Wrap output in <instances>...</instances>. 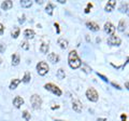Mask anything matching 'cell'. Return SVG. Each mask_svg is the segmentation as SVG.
Listing matches in <instances>:
<instances>
[{
	"label": "cell",
	"mask_w": 129,
	"mask_h": 121,
	"mask_svg": "<svg viewBox=\"0 0 129 121\" xmlns=\"http://www.w3.org/2000/svg\"><path fill=\"white\" fill-rule=\"evenodd\" d=\"M68 63H69V66L72 68V69L79 68L81 66V64H82L78 53H76L75 51H71L69 53V56H68Z\"/></svg>",
	"instance_id": "cell-1"
},
{
	"label": "cell",
	"mask_w": 129,
	"mask_h": 121,
	"mask_svg": "<svg viewBox=\"0 0 129 121\" xmlns=\"http://www.w3.org/2000/svg\"><path fill=\"white\" fill-rule=\"evenodd\" d=\"M30 103H31L34 109H39V108L41 107V105H42V98L40 97L39 95L34 94L30 97Z\"/></svg>",
	"instance_id": "cell-2"
},
{
	"label": "cell",
	"mask_w": 129,
	"mask_h": 121,
	"mask_svg": "<svg viewBox=\"0 0 129 121\" xmlns=\"http://www.w3.org/2000/svg\"><path fill=\"white\" fill-rule=\"evenodd\" d=\"M48 69H50V67H48V65L45 62H39L37 64V70H38V74L40 76L46 75L48 72Z\"/></svg>",
	"instance_id": "cell-3"
},
{
	"label": "cell",
	"mask_w": 129,
	"mask_h": 121,
	"mask_svg": "<svg viewBox=\"0 0 129 121\" xmlns=\"http://www.w3.org/2000/svg\"><path fill=\"white\" fill-rule=\"evenodd\" d=\"M44 88H45L46 90H48V91L53 92V93L55 95H57V96L61 95V90H60L57 86H55V84H53V83H46L45 86H44Z\"/></svg>",
	"instance_id": "cell-4"
},
{
	"label": "cell",
	"mask_w": 129,
	"mask_h": 121,
	"mask_svg": "<svg viewBox=\"0 0 129 121\" xmlns=\"http://www.w3.org/2000/svg\"><path fill=\"white\" fill-rule=\"evenodd\" d=\"M86 96H87L88 99L91 100V102H97V100H98V93H97V91L92 88L88 89L86 91Z\"/></svg>",
	"instance_id": "cell-5"
},
{
	"label": "cell",
	"mask_w": 129,
	"mask_h": 121,
	"mask_svg": "<svg viewBox=\"0 0 129 121\" xmlns=\"http://www.w3.org/2000/svg\"><path fill=\"white\" fill-rule=\"evenodd\" d=\"M120 42H122L120 38L117 37V36H115V35H112L111 37L108 39V43L111 44V46H119Z\"/></svg>",
	"instance_id": "cell-6"
},
{
	"label": "cell",
	"mask_w": 129,
	"mask_h": 121,
	"mask_svg": "<svg viewBox=\"0 0 129 121\" xmlns=\"http://www.w3.org/2000/svg\"><path fill=\"white\" fill-rule=\"evenodd\" d=\"M104 31L108 34V35H114V31H115V27L114 25H113L112 23L110 22H107L106 24H104Z\"/></svg>",
	"instance_id": "cell-7"
},
{
	"label": "cell",
	"mask_w": 129,
	"mask_h": 121,
	"mask_svg": "<svg viewBox=\"0 0 129 121\" xmlns=\"http://www.w3.org/2000/svg\"><path fill=\"white\" fill-rule=\"evenodd\" d=\"M72 108H73L74 111L81 112L82 111V103H81L80 100H78V99H74L73 102H72Z\"/></svg>",
	"instance_id": "cell-8"
},
{
	"label": "cell",
	"mask_w": 129,
	"mask_h": 121,
	"mask_svg": "<svg viewBox=\"0 0 129 121\" xmlns=\"http://www.w3.org/2000/svg\"><path fill=\"white\" fill-rule=\"evenodd\" d=\"M86 26L88 29H90L92 31H98L99 30V25L95 22H87L86 23Z\"/></svg>",
	"instance_id": "cell-9"
},
{
	"label": "cell",
	"mask_w": 129,
	"mask_h": 121,
	"mask_svg": "<svg viewBox=\"0 0 129 121\" xmlns=\"http://www.w3.org/2000/svg\"><path fill=\"white\" fill-rule=\"evenodd\" d=\"M24 104V99L21 97V96H16V97L13 99V105L16 108H19Z\"/></svg>",
	"instance_id": "cell-10"
},
{
	"label": "cell",
	"mask_w": 129,
	"mask_h": 121,
	"mask_svg": "<svg viewBox=\"0 0 129 121\" xmlns=\"http://www.w3.org/2000/svg\"><path fill=\"white\" fill-rule=\"evenodd\" d=\"M47 58L50 62L52 63H58V61H59V56L56 54V53H50L47 55Z\"/></svg>",
	"instance_id": "cell-11"
},
{
	"label": "cell",
	"mask_w": 129,
	"mask_h": 121,
	"mask_svg": "<svg viewBox=\"0 0 129 121\" xmlns=\"http://www.w3.org/2000/svg\"><path fill=\"white\" fill-rule=\"evenodd\" d=\"M58 44L60 46V48H61V49H67L68 48V46H69V44H68V41L64 38H59L58 39Z\"/></svg>",
	"instance_id": "cell-12"
},
{
	"label": "cell",
	"mask_w": 129,
	"mask_h": 121,
	"mask_svg": "<svg viewBox=\"0 0 129 121\" xmlns=\"http://www.w3.org/2000/svg\"><path fill=\"white\" fill-rule=\"evenodd\" d=\"M116 5V1H114V0H111V1L108 2V5L106 6V11L107 12H111L113 11V9H114V7Z\"/></svg>",
	"instance_id": "cell-13"
},
{
	"label": "cell",
	"mask_w": 129,
	"mask_h": 121,
	"mask_svg": "<svg viewBox=\"0 0 129 121\" xmlns=\"http://www.w3.org/2000/svg\"><path fill=\"white\" fill-rule=\"evenodd\" d=\"M12 6H13V3H12V1H10V0H7V1H3L2 5H1V8L2 10H10Z\"/></svg>",
	"instance_id": "cell-14"
},
{
	"label": "cell",
	"mask_w": 129,
	"mask_h": 121,
	"mask_svg": "<svg viewBox=\"0 0 129 121\" xmlns=\"http://www.w3.org/2000/svg\"><path fill=\"white\" fill-rule=\"evenodd\" d=\"M24 36H25L27 39H32L35 37V31L32 29H26L24 31Z\"/></svg>",
	"instance_id": "cell-15"
},
{
	"label": "cell",
	"mask_w": 129,
	"mask_h": 121,
	"mask_svg": "<svg viewBox=\"0 0 129 121\" xmlns=\"http://www.w3.org/2000/svg\"><path fill=\"white\" fill-rule=\"evenodd\" d=\"M126 26H127V22L125 21V19H120L119 23H118V28H117V29L119 31H125V29H126Z\"/></svg>",
	"instance_id": "cell-16"
},
{
	"label": "cell",
	"mask_w": 129,
	"mask_h": 121,
	"mask_svg": "<svg viewBox=\"0 0 129 121\" xmlns=\"http://www.w3.org/2000/svg\"><path fill=\"white\" fill-rule=\"evenodd\" d=\"M19 55L18 54H13L12 55V65L13 66H17L19 64Z\"/></svg>",
	"instance_id": "cell-17"
},
{
	"label": "cell",
	"mask_w": 129,
	"mask_h": 121,
	"mask_svg": "<svg viewBox=\"0 0 129 121\" xmlns=\"http://www.w3.org/2000/svg\"><path fill=\"white\" fill-rule=\"evenodd\" d=\"M19 83H21V80L19 79H13L12 80V82H11V84H10V89L11 90H14V89L17 88V86Z\"/></svg>",
	"instance_id": "cell-18"
},
{
	"label": "cell",
	"mask_w": 129,
	"mask_h": 121,
	"mask_svg": "<svg viewBox=\"0 0 129 121\" xmlns=\"http://www.w3.org/2000/svg\"><path fill=\"white\" fill-rule=\"evenodd\" d=\"M56 76H57L58 79H64V77H66V74H64V70L62 69V68H59V69L57 70V74H56Z\"/></svg>",
	"instance_id": "cell-19"
},
{
	"label": "cell",
	"mask_w": 129,
	"mask_h": 121,
	"mask_svg": "<svg viewBox=\"0 0 129 121\" xmlns=\"http://www.w3.org/2000/svg\"><path fill=\"white\" fill-rule=\"evenodd\" d=\"M48 49H50V47H48L47 43H42L41 47H40V51H41L43 54H46L48 52Z\"/></svg>",
	"instance_id": "cell-20"
},
{
	"label": "cell",
	"mask_w": 129,
	"mask_h": 121,
	"mask_svg": "<svg viewBox=\"0 0 129 121\" xmlns=\"http://www.w3.org/2000/svg\"><path fill=\"white\" fill-rule=\"evenodd\" d=\"M53 9H54V6L52 5V3H47V6H46V13L48 15H52L53 14Z\"/></svg>",
	"instance_id": "cell-21"
},
{
	"label": "cell",
	"mask_w": 129,
	"mask_h": 121,
	"mask_svg": "<svg viewBox=\"0 0 129 121\" xmlns=\"http://www.w3.org/2000/svg\"><path fill=\"white\" fill-rule=\"evenodd\" d=\"M21 5H22V7H24V8H29V7H31V5H32V1H30V0H22V1H21Z\"/></svg>",
	"instance_id": "cell-22"
},
{
	"label": "cell",
	"mask_w": 129,
	"mask_h": 121,
	"mask_svg": "<svg viewBox=\"0 0 129 121\" xmlns=\"http://www.w3.org/2000/svg\"><path fill=\"white\" fill-rule=\"evenodd\" d=\"M19 28L18 27H15L13 30H12V33H11V35H12V37L13 38H17L18 37V35H19Z\"/></svg>",
	"instance_id": "cell-23"
},
{
	"label": "cell",
	"mask_w": 129,
	"mask_h": 121,
	"mask_svg": "<svg viewBox=\"0 0 129 121\" xmlns=\"http://www.w3.org/2000/svg\"><path fill=\"white\" fill-rule=\"evenodd\" d=\"M30 72H25V75H24V78H23V82H25V83H28L30 81Z\"/></svg>",
	"instance_id": "cell-24"
},
{
	"label": "cell",
	"mask_w": 129,
	"mask_h": 121,
	"mask_svg": "<svg viewBox=\"0 0 129 121\" xmlns=\"http://www.w3.org/2000/svg\"><path fill=\"white\" fill-rule=\"evenodd\" d=\"M23 117H24V119H25L26 121H29L30 120V114L27 110H25V111L23 112Z\"/></svg>",
	"instance_id": "cell-25"
},
{
	"label": "cell",
	"mask_w": 129,
	"mask_h": 121,
	"mask_svg": "<svg viewBox=\"0 0 129 121\" xmlns=\"http://www.w3.org/2000/svg\"><path fill=\"white\" fill-rule=\"evenodd\" d=\"M21 47L23 48L24 50H28V49H29V46H28V42L27 41H23L21 43Z\"/></svg>",
	"instance_id": "cell-26"
},
{
	"label": "cell",
	"mask_w": 129,
	"mask_h": 121,
	"mask_svg": "<svg viewBox=\"0 0 129 121\" xmlns=\"http://www.w3.org/2000/svg\"><path fill=\"white\" fill-rule=\"evenodd\" d=\"M89 7L90 8L92 7L91 3H88V5H87V8H86V10H85V13H88V12H89Z\"/></svg>",
	"instance_id": "cell-27"
},
{
	"label": "cell",
	"mask_w": 129,
	"mask_h": 121,
	"mask_svg": "<svg viewBox=\"0 0 129 121\" xmlns=\"http://www.w3.org/2000/svg\"><path fill=\"white\" fill-rule=\"evenodd\" d=\"M3 29H5V28H3V25H2L1 23H0V35L3 34Z\"/></svg>",
	"instance_id": "cell-28"
},
{
	"label": "cell",
	"mask_w": 129,
	"mask_h": 121,
	"mask_svg": "<svg viewBox=\"0 0 129 121\" xmlns=\"http://www.w3.org/2000/svg\"><path fill=\"white\" fill-rule=\"evenodd\" d=\"M98 76H99V77H101V78L104 80V81H107V82H108V78H107V77H104V76H102L101 74H99V72H98Z\"/></svg>",
	"instance_id": "cell-29"
},
{
	"label": "cell",
	"mask_w": 129,
	"mask_h": 121,
	"mask_svg": "<svg viewBox=\"0 0 129 121\" xmlns=\"http://www.w3.org/2000/svg\"><path fill=\"white\" fill-rule=\"evenodd\" d=\"M54 25H55V27H56V29H57V33L59 34V31H60V30H59V26H58V24H57V23H55Z\"/></svg>",
	"instance_id": "cell-30"
},
{
	"label": "cell",
	"mask_w": 129,
	"mask_h": 121,
	"mask_svg": "<svg viewBox=\"0 0 129 121\" xmlns=\"http://www.w3.org/2000/svg\"><path fill=\"white\" fill-rule=\"evenodd\" d=\"M24 18H25V16H24V15H23V17L19 18V19H18V22H19V23H24V21H25V19H24Z\"/></svg>",
	"instance_id": "cell-31"
},
{
	"label": "cell",
	"mask_w": 129,
	"mask_h": 121,
	"mask_svg": "<svg viewBox=\"0 0 129 121\" xmlns=\"http://www.w3.org/2000/svg\"><path fill=\"white\" fill-rule=\"evenodd\" d=\"M37 3H38V5H42L43 1H42V0H37Z\"/></svg>",
	"instance_id": "cell-32"
},
{
	"label": "cell",
	"mask_w": 129,
	"mask_h": 121,
	"mask_svg": "<svg viewBox=\"0 0 129 121\" xmlns=\"http://www.w3.org/2000/svg\"><path fill=\"white\" fill-rule=\"evenodd\" d=\"M58 1H59L60 3H66V1H64V0H58Z\"/></svg>",
	"instance_id": "cell-33"
},
{
	"label": "cell",
	"mask_w": 129,
	"mask_h": 121,
	"mask_svg": "<svg viewBox=\"0 0 129 121\" xmlns=\"http://www.w3.org/2000/svg\"><path fill=\"white\" fill-rule=\"evenodd\" d=\"M104 120H106V119H100V120L98 119V121H104Z\"/></svg>",
	"instance_id": "cell-34"
},
{
	"label": "cell",
	"mask_w": 129,
	"mask_h": 121,
	"mask_svg": "<svg viewBox=\"0 0 129 121\" xmlns=\"http://www.w3.org/2000/svg\"><path fill=\"white\" fill-rule=\"evenodd\" d=\"M55 121H63V120H59V119H56Z\"/></svg>",
	"instance_id": "cell-35"
},
{
	"label": "cell",
	"mask_w": 129,
	"mask_h": 121,
	"mask_svg": "<svg viewBox=\"0 0 129 121\" xmlns=\"http://www.w3.org/2000/svg\"><path fill=\"white\" fill-rule=\"evenodd\" d=\"M0 64H1V58H0Z\"/></svg>",
	"instance_id": "cell-36"
},
{
	"label": "cell",
	"mask_w": 129,
	"mask_h": 121,
	"mask_svg": "<svg viewBox=\"0 0 129 121\" xmlns=\"http://www.w3.org/2000/svg\"><path fill=\"white\" fill-rule=\"evenodd\" d=\"M123 121H127V120H126V119H125V120H123Z\"/></svg>",
	"instance_id": "cell-37"
}]
</instances>
